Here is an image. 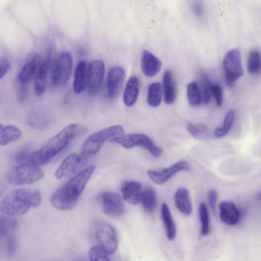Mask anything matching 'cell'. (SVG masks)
I'll use <instances>...</instances> for the list:
<instances>
[{
	"label": "cell",
	"mask_w": 261,
	"mask_h": 261,
	"mask_svg": "<svg viewBox=\"0 0 261 261\" xmlns=\"http://www.w3.org/2000/svg\"><path fill=\"white\" fill-rule=\"evenodd\" d=\"M124 130L120 125H115L103 128L91 134L85 141L82 152L85 155L96 153L104 143L108 140L123 135Z\"/></svg>",
	"instance_id": "5"
},
{
	"label": "cell",
	"mask_w": 261,
	"mask_h": 261,
	"mask_svg": "<svg viewBox=\"0 0 261 261\" xmlns=\"http://www.w3.org/2000/svg\"><path fill=\"white\" fill-rule=\"evenodd\" d=\"M190 170L189 164L185 161H179L168 168L162 170H149L147 171L149 178L155 184L163 185L177 173Z\"/></svg>",
	"instance_id": "11"
},
{
	"label": "cell",
	"mask_w": 261,
	"mask_h": 261,
	"mask_svg": "<svg viewBox=\"0 0 261 261\" xmlns=\"http://www.w3.org/2000/svg\"><path fill=\"white\" fill-rule=\"evenodd\" d=\"M21 136L20 130L14 125L3 126L1 125L0 132V145L5 146L7 144L17 140Z\"/></svg>",
	"instance_id": "25"
},
{
	"label": "cell",
	"mask_w": 261,
	"mask_h": 261,
	"mask_svg": "<svg viewBox=\"0 0 261 261\" xmlns=\"http://www.w3.org/2000/svg\"><path fill=\"white\" fill-rule=\"evenodd\" d=\"M175 206L178 211L186 216L191 214L192 210V203L188 190L185 188H180L174 196Z\"/></svg>",
	"instance_id": "19"
},
{
	"label": "cell",
	"mask_w": 261,
	"mask_h": 261,
	"mask_svg": "<svg viewBox=\"0 0 261 261\" xmlns=\"http://www.w3.org/2000/svg\"><path fill=\"white\" fill-rule=\"evenodd\" d=\"M124 69L119 66L112 67L109 70L107 77V91L108 96L115 98L120 94L125 79Z\"/></svg>",
	"instance_id": "13"
},
{
	"label": "cell",
	"mask_w": 261,
	"mask_h": 261,
	"mask_svg": "<svg viewBox=\"0 0 261 261\" xmlns=\"http://www.w3.org/2000/svg\"><path fill=\"white\" fill-rule=\"evenodd\" d=\"M5 177L9 184L23 185L41 180L44 174L38 166L32 163H23L8 171Z\"/></svg>",
	"instance_id": "4"
},
{
	"label": "cell",
	"mask_w": 261,
	"mask_h": 261,
	"mask_svg": "<svg viewBox=\"0 0 261 261\" xmlns=\"http://www.w3.org/2000/svg\"><path fill=\"white\" fill-rule=\"evenodd\" d=\"M161 214L162 220L166 228L167 237L169 240L172 241L176 237V226L170 210L165 203L162 205Z\"/></svg>",
	"instance_id": "23"
},
{
	"label": "cell",
	"mask_w": 261,
	"mask_h": 261,
	"mask_svg": "<svg viewBox=\"0 0 261 261\" xmlns=\"http://www.w3.org/2000/svg\"><path fill=\"white\" fill-rule=\"evenodd\" d=\"M144 209L148 213L152 212L155 209L157 204L155 191L151 188H147L143 191L141 201Z\"/></svg>",
	"instance_id": "27"
},
{
	"label": "cell",
	"mask_w": 261,
	"mask_h": 261,
	"mask_svg": "<svg viewBox=\"0 0 261 261\" xmlns=\"http://www.w3.org/2000/svg\"><path fill=\"white\" fill-rule=\"evenodd\" d=\"M220 218L227 225H236L240 218V212L234 203L229 200L221 201L219 205Z\"/></svg>",
	"instance_id": "15"
},
{
	"label": "cell",
	"mask_w": 261,
	"mask_h": 261,
	"mask_svg": "<svg viewBox=\"0 0 261 261\" xmlns=\"http://www.w3.org/2000/svg\"><path fill=\"white\" fill-rule=\"evenodd\" d=\"M84 128L78 124H70L49 139L41 148L32 152L30 162L42 165L64 150L72 140L80 134Z\"/></svg>",
	"instance_id": "2"
},
{
	"label": "cell",
	"mask_w": 261,
	"mask_h": 261,
	"mask_svg": "<svg viewBox=\"0 0 261 261\" xmlns=\"http://www.w3.org/2000/svg\"><path fill=\"white\" fill-rule=\"evenodd\" d=\"M162 67L160 60L150 51H143L141 59L142 71L147 77H153L160 72Z\"/></svg>",
	"instance_id": "18"
},
{
	"label": "cell",
	"mask_w": 261,
	"mask_h": 261,
	"mask_svg": "<svg viewBox=\"0 0 261 261\" xmlns=\"http://www.w3.org/2000/svg\"><path fill=\"white\" fill-rule=\"evenodd\" d=\"M211 93L215 100L217 105L221 107L223 103V92L219 84L215 83L212 84Z\"/></svg>",
	"instance_id": "37"
},
{
	"label": "cell",
	"mask_w": 261,
	"mask_h": 261,
	"mask_svg": "<svg viewBox=\"0 0 261 261\" xmlns=\"http://www.w3.org/2000/svg\"><path fill=\"white\" fill-rule=\"evenodd\" d=\"M10 67L9 61L6 58H2L0 61V79L6 75Z\"/></svg>",
	"instance_id": "39"
},
{
	"label": "cell",
	"mask_w": 261,
	"mask_h": 261,
	"mask_svg": "<svg viewBox=\"0 0 261 261\" xmlns=\"http://www.w3.org/2000/svg\"><path fill=\"white\" fill-rule=\"evenodd\" d=\"M41 201L37 190L20 189L7 195L0 205L1 211L9 216H19L25 214L31 207L38 206Z\"/></svg>",
	"instance_id": "3"
},
{
	"label": "cell",
	"mask_w": 261,
	"mask_h": 261,
	"mask_svg": "<svg viewBox=\"0 0 261 261\" xmlns=\"http://www.w3.org/2000/svg\"><path fill=\"white\" fill-rule=\"evenodd\" d=\"M47 61H45L41 63L35 77L34 88L35 92L38 95L42 94L46 89L48 68Z\"/></svg>",
	"instance_id": "24"
},
{
	"label": "cell",
	"mask_w": 261,
	"mask_h": 261,
	"mask_svg": "<svg viewBox=\"0 0 261 261\" xmlns=\"http://www.w3.org/2000/svg\"><path fill=\"white\" fill-rule=\"evenodd\" d=\"M208 199L211 210L215 212L217 200V193L214 190H210L208 193Z\"/></svg>",
	"instance_id": "40"
},
{
	"label": "cell",
	"mask_w": 261,
	"mask_h": 261,
	"mask_svg": "<svg viewBox=\"0 0 261 261\" xmlns=\"http://www.w3.org/2000/svg\"><path fill=\"white\" fill-rule=\"evenodd\" d=\"M88 66L86 62L80 61L77 64L74 72L73 88L75 93L83 92L87 85Z\"/></svg>",
	"instance_id": "21"
},
{
	"label": "cell",
	"mask_w": 261,
	"mask_h": 261,
	"mask_svg": "<svg viewBox=\"0 0 261 261\" xmlns=\"http://www.w3.org/2000/svg\"><path fill=\"white\" fill-rule=\"evenodd\" d=\"M248 70L252 74H256L261 70V56L258 51L254 50L250 53L248 60Z\"/></svg>",
	"instance_id": "29"
},
{
	"label": "cell",
	"mask_w": 261,
	"mask_h": 261,
	"mask_svg": "<svg viewBox=\"0 0 261 261\" xmlns=\"http://www.w3.org/2000/svg\"><path fill=\"white\" fill-rule=\"evenodd\" d=\"M95 169V165H89L58 189L50 197L51 205L61 211L73 208Z\"/></svg>",
	"instance_id": "1"
},
{
	"label": "cell",
	"mask_w": 261,
	"mask_h": 261,
	"mask_svg": "<svg viewBox=\"0 0 261 261\" xmlns=\"http://www.w3.org/2000/svg\"><path fill=\"white\" fill-rule=\"evenodd\" d=\"M94 237L100 247L109 254L115 252L118 241L114 228L105 222H98L94 228Z\"/></svg>",
	"instance_id": "8"
},
{
	"label": "cell",
	"mask_w": 261,
	"mask_h": 261,
	"mask_svg": "<svg viewBox=\"0 0 261 261\" xmlns=\"http://www.w3.org/2000/svg\"><path fill=\"white\" fill-rule=\"evenodd\" d=\"M187 96L189 104L191 107H197L201 105L202 94L196 83L191 82L187 85Z\"/></svg>",
	"instance_id": "28"
},
{
	"label": "cell",
	"mask_w": 261,
	"mask_h": 261,
	"mask_svg": "<svg viewBox=\"0 0 261 261\" xmlns=\"http://www.w3.org/2000/svg\"><path fill=\"white\" fill-rule=\"evenodd\" d=\"M103 212L107 216L116 218L123 215L125 206L120 196L117 193L107 192L101 196Z\"/></svg>",
	"instance_id": "12"
},
{
	"label": "cell",
	"mask_w": 261,
	"mask_h": 261,
	"mask_svg": "<svg viewBox=\"0 0 261 261\" xmlns=\"http://www.w3.org/2000/svg\"><path fill=\"white\" fill-rule=\"evenodd\" d=\"M234 118V112L233 110H230L227 112L225 116L223 125L221 127H217L215 129L214 132L215 136L218 138L225 136L229 131Z\"/></svg>",
	"instance_id": "30"
},
{
	"label": "cell",
	"mask_w": 261,
	"mask_h": 261,
	"mask_svg": "<svg viewBox=\"0 0 261 261\" xmlns=\"http://www.w3.org/2000/svg\"><path fill=\"white\" fill-rule=\"evenodd\" d=\"M163 95L162 85L159 82L152 83L148 89L147 102L153 108L158 107L161 103Z\"/></svg>",
	"instance_id": "26"
},
{
	"label": "cell",
	"mask_w": 261,
	"mask_h": 261,
	"mask_svg": "<svg viewBox=\"0 0 261 261\" xmlns=\"http://www.w3.org/2000/svg\"><path fill=\"white\" fill-rule=\"evenodd\" d=\"M194 11L197 15H200L202 12V8L200 5H195L194 7Z\"/></svg>",
	"instance_id": "41"
},
{
	"label": "cell",
	"mask_w": 261,
	"mask_h": 261,
	"mask_svg": "<svg viewBox=\"0 0 261 261\" xmlns=\"http://www.w3.org/2000/svg\"><path fill=\"white\" fill-rule=\"evenodd\" d=\"M139 91V81L136 76H131L125 87L123 100L125 106L130 107L136 102Z\"/></svg>",
	"instance_id": "20"
},
{
	"label": "cell",
	"mask_w": 261,
	"mask_h": 261,
	"mask_svg": "<svg viewBox=\"0 0 261 261\" xmlns=\"http://www.w3.org/2000/svg\"><path fill=\"white\" fill-rule=\"evenodd\" d=\"M32 147L30 144H27L18 150L13 155L12 160L16 163H21L27 161L30 158L31 153Z\"/></svg>",
	"instance_id": "34"
},
{
	"label": "cell",
	"mask_w": 261,
	"mask_h": 261,
	"mask_svg": "<svg viewBox=\"0 0 261 261\" xmlns=\"http://www.w3.org/2000/svg\"><path fill=\"white\" fill-rule=\"evenodd\" d=\"M223 67L227 85L232 87L243 74L240 50L234 48L228 51L223 61Z\"/></svg>",
	"instance_id": "7"
},
{
	"label": "cell",
	"mask_w": 261,
	"mask_h": 261,
	"mask_svg": "<svg viewBox=\"0 0 261 261\" xmlns=\"http://www.w3.org/2000/svg\"><path fill=\"white\" fill-rule=\"evenodd\" d=\"M123 199L128 203L137 205L141 201L142 189L140 182L128 181L124 182L121 187Z\"/></svg>",
	"instance_id": "17"
},
{
	"label": "cell",
	"mask_w": 261,
	"mask_h": 261,
	"mask_svg": "<svg viewBox=\"0 0 261 261\" xmlns=\"http://www.w3.org/2000/svg\"><path fill=\"white\" fill-rule=\"evenodd\" d=\"M16 242L14 236L11 233L8 235L7 250L9 256L12 255L15 250Z\"/></svg>",
	"instance_id": "38"
},
{
	"label": "cell",
	"mask_w": 261,
	"mask_h": 261,
	"mask_svg": "<svg viewBox=\"0 0 261 261\" xmlns=\"http://www.w3.org/2000/svg\"><path fill=\"white\" fill-rule=\"evenodd\" d=\"M163 84L164 101L167 105H171L176 99V91L172 74L170 70L164 72Z\"/></svg>",
	"instance_id": "22"
},
{
	"label": "cell",
	"mask_w": 261,
	"mask_h": 261,
	"mask_svg": "<svg viewBox=\"0 0 261 261\" xmlns=\"http://www.w3.org/2000/svg\"><path fill=\"white\" fill-rule=\"evenodd\" d=\"M72 58L69 52H62L56 59L52 70L51 81L55 86L65 84L71 74Z\"/></svg>",
	"instance_id": "9"
},
{
	"label": "cell",
	"mask_w": 261,
	"mask_h": 261,
	"mask_svg": "<svg viewBox=\"0 0 261 261\" xmlns=\"http://www.w3.org/2000/svg\"><path fill=\"white\" fill-rule=\"evenodd\" d=\"M84 157L76 153L68 155L55 172L56 178L60 179L73 174L83 163Z\"/></svg>",
	"instance_id": "14"
},
{
	"label": "cell",
	"mask_w": 261,
	"mask_h": 261,
	"mask_svg": "<svg viewBox=\"0 0 261 261\" xmlns=\"http://www.w3.org/2000/svg\"><path fill=\"white\" fill-rule=\"evenodd\" d=\"M41 64L40 55L34 54L23 65L18 74L17 79L21 84L26 85L35 77Z\"/></svg>",
	"instance_id": "16"
},
{
	"label": "cell",
	"mask_w": 261,
	"mask_h": 261,
	"mask_svg": "<svg viewBox=\"0 0 261 261\" xmlns=\"http://www.w3.org/2000/svg\"><path fill=\"white\" fill-rule=\"evenodd\" d=\"M105 72V64L102 61L95 60L89 64L86 87L90 95H95L100 91L104 79Z\"/></svg>",
	"instance_id": "10"
},
{
	"label": "cell",
	"mask_w": 261,
	"mask_h": 261,
	"mask_svg": "<svg viewBox=\"0 0 261 261\" xmlns=\"http://www.w3.org/2000/svg\"><path fill=\"white\" fill-rule=\"evenodd\" d=\"M111 142L118 144L126 149L141 147L155 157L160 156L163 152L162 148L156 145L147 135L143 134H130L112 139Z\"/></svg>",
	"instance_id": "6"
},
{
	"label": "cell",
	"mask_w": 261,
	"mask_h": 261,
	"mask_svg": "<svg viewBox=\"0 0 261 261\" xmlns=\"http://www.w3.org/2000/svg\"><path fill=\"white\" fill-rule=\"evenodd\" d=\"M257 198L258 199H260L261 198V190L259 191V192L258 193L257 196Z\"/></svg>",
	"instance_id": "42"
},
{
	"label": "cell",
	"mask_w": 261,
	"mask_h": 261,
	"mask_svg": "<svg viewBox=\"0 0 261 261\" xmlns=\"http://www.w3.org/2000/svg\"><path fill=\"white\" fill-rule=\"evenodd\" d=\"M188 132L194 138L199 139L207 132V127L203 124L195 125L189 123L187 126Z\"/></svg>",
	"instance_id": "36"
},
{
	"label": "cell",
	"mask_w": 261,
	"mask_h": 261,
	"mask_svg": "<svg viewBox=\"0 0 261 261\" xmlns=\"http://www.w3.org/2000/svg\"><path fill=\"white\" fill-rule=\"evenodd\" d=\"M109 255L97 245L93 246L89 252L90 261H111Z\"/></svg>",
	"instance_id": "33"
},
{
	"label": "cell",
	"mask_w": 261,
	"mask_h": 261,
	"mask_svg": "<svg viewBox=\"0 0 261 261\" xmlns=\"http://www.w3.org/2000/svg\"><path fill=\"white\" fill-rule=\"evenodd\" d=\"M212 84L208 77L204 74L202 77V97L204 103L208 105L211 101Z\"/></svg>",
	"instance_id": "35"
},
{
	"label": "cell",
	"mask_w": 261,
	"mask_h": 261,
	"mask_svg": "<svg viewBox=\"0 0 261 261\" xmlns=\"http://www.w3.org/2000/svg\"><path fill=\"white\" fill-rule=\"evenodd\" d=\"M11 216H1L0 218L1 236L8 235L15 228L17 221Z\"/></svg>",
	"instance_id": "31"
},
{
	"label": "cell",
	"mask_w": 261,
	"mask_h": 261,
	"mask_svg": "<svg viewBox=\"0 0 261 261\" xmlns=\"http://www.w3.org/2000/svg\"><path fill=\"white\" fill-rule=\"evenodd\" d=\"M199 216L201 224V234L206 236L210 232V220L208 210L204 203L201 202L199 207Z\"/></svg>",
	"instance_id": "32"
}]
</instances>
